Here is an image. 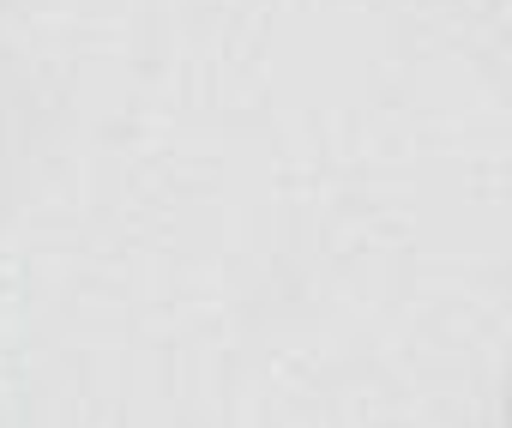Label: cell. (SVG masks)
Instances as JSON below:
<instances>
[{"mask_svg": "<svg viewBox=\"0 0 512 428\" xmlns=\"http://www.w3.org/2000/svg\"><path fill=\"white\" fill-rule=\"evenodd\" d=\"M0 7H7V0H0Z\"/></svg>", "mask_w": 512, "mask_h": 428, "instance_id": "cell-1", "label": "cell"}]
</instances>
